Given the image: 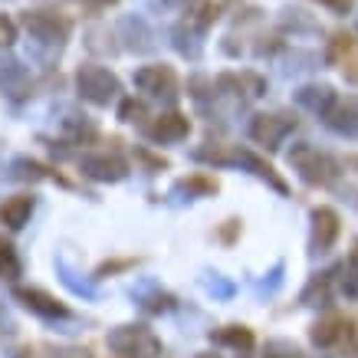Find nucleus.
I'll use <instances>...</instances> for the list:
<instances>
[{"label": "nucleus", "instance_id": "obj_1", "mask_svg": "<svg viewBox=\"0 0 358 358\" xmlns=\"http://www.w3.org/2000/svg\"><path fill=\"white\" fill-rule=\"evenodd\" d=\"M106 348L115 358H162V338L145 322H122L106 332Z\"/></svg>", "mask_w": 358, "mask_h": 358}, {"label": "nucleus", "instance_id": "obj_2", "mask_svg": "<svg viewBox=\"0 0 358 358\" xmlns=\"http://www.w3.org/2000/svg\"><path fill=\"white\" fill-rule=\"evenodd\" d=\"M76 92L83 102L96 106V109H106L115 99H122V79L112 73L109 66L83 63L76 69Z\"/></svg>", "mask_w": 358, "mask_h": 358}, {"label": "nucleus", "instance_id": "obj_3", "mask_svg": "<svg viewBox=\"0 0 358 358\" xmlns=\"http://www.w3.org/2000/svg\"><path fill=\"white\" fill-rule=\"evenodd\" d=\"M289 158V164H293V171L303 178L306 185L313 187H326L332 185L338 178V164L332 155L319 152L315 145H309V141H299V145H293V152L286 155Z\"/></svg>", "mask_w": 358, "mask_h": 358}, {"label": "nucleus", "instance_id": "obj_4", "mask_svg": "<svg viewBox=\"0 0 358 358\" xmlns=\"http://www.w3.org/2000/svg\"><path fill=\"white\" fill-rule=\"evenodd\" d=\"M20 23L30 33V40H36L40 46H53V50H63L73 33V23L56 10H23Z\"/></svg>", "mask_w": 358, "mask_h": 358}, {"label": "nucleus", "instance_id": "obj_5", "mask_svg": "<svg viewBox=\"0 0 358 358\" xmlns=\"http://www.w3.org/2000/svg\"><path fill=\"white\" fill-rule=\"evenodd\" d=\"M131 83H135V89L145 99H155V102H164V106L178 102V76H174L171 66H164V63L141 66V69H135Z\"/></svg>", "mask_w": 358, "mask_h": 358}, {"label": "nucleus", "instance_id": "obj_6", "mask_svg": "<svg viewBox=\"0 0 358 358\" xmlns=\"http://www.w3.org/2000/svg\"><path fill=\"white\" fill-rule=\"evenodd\" d=\"M13 303H20L27 313L43 319V322H69L73 319V309L40 286H13Z\"/></svg>", "mask_w": 358, "mask_h": 358}, {"label": "nucleus", "instance_id": "obj_7", "mask_svg": "<svg viewBox=\"0 0 358 358\" xmlns=\"http://www.w3.org/2000/svg\"><path fill=\"white\" fill-rule=\"evenodd\" d=\"M79 174L96 185H119L129 178V162L115 152H86L79 158Z\"/></svg>", "mask_w": 358, "mask_h": 358}, {"label": "nucleus", "instance_id": "obj_8", "mask_svg": "<svg viewBox=\"0 0 358 358\" xmlns=\"http://www.w3.org/2000/svg\"><path fill=\"white\" fill-rule=\"evenodd\" d=\"M289 131H296V119L293 115H280V112H273V115L263 112V115H253V122H250V138L257 145H263L266 152L282 148V141H286Z\"/></svg>", "mask_w": 358, "mask_h": 358}, {"label": "nucleus", "instance_id": "obj_9", "mask_svg": "<svg viewBox=\"0 0 358 358\" xmlns=\"http://www.w3.org/2000/svg\"><path fill=\"white\" fill-rule=\"evenodd\" d=\"M141 135L152 145H178V141H185L191 135V119L185 112H174V109L162 112V115H155V122L141 125Z\"/></svg>", "mask_w": 358, "mask_h": 358}, {"label": "nucleus", "instance_id": "obj_10", "mask_svg": "<svg viewBox=\"0 0 358 358\" xmlns=\"http://www.w3.org/2000/svg\"><path fill=\"white\" fill-rule=\"evenodd\" d=\"M230 164H237V168H243V171H250L253 178H260V181H266V185L276 191V194H289V185L280 178V171L273 168L266 158H260L257 152H250V148H234L230 152Z\"/></svg>", "mask_w": 358, "mask_h": 358}, {"label": "nucleus", "instance_id": "obj_11", "mask_svg": "<svg viewBox=\"0 0 358 358\" xmlns=\"http://www.w3.org/2000/svg\"><path fill=\"white\" fill-rule=\"evenodd\" d=\"M131 299H135V306H138L145 315H164V313H174V309H178V296L155 280L138 282V286L131 289Z\"/></svg>", "mask_w": 358, "mask_h": 358}, {"label": "nucleus", "instance_id": "obj_12", "mask_svg": "<svg viewBox=\"0 0 358 358\" xmlns=\"http://www.w3.org/2000/svg\"><path fill=\"white\" fill-rule=\"evenodd\" d=\"M313 234H309V243H313V253H329L336 247L338 234H342V220L332 207H313Z\"/></svg>", "mask_w": 358, "mask_h": 358}, {"label": "nucleus", "instance_id": "obj_13", "mask_svg": "<svg viewBox=\"0 0 358 358\" xmlns=\"http://www.w3.org/2000/svg\"><path fill=\"white\" fill-rule=\"evenodd\" d=\"M33 79H30V69L17 59V56H0V92L10 96L13 102L33 96Z\"/></svg>", "mask_w": 358, "mask_h": 358}, {"label": "nucleus", "instance_id": "obj_14", "mask_svg": "<svg viewBox=\"0 0 358 358\" xmlns=\"http://www.w3.org/2000/svg\"><path fill=\"white\" fill-rule=\"evenodd\" d=\"M220 191L217 178L214 174H204V171H194V174H185V178H178L171 185V201L178 204H187V201H201V197H214Z\"/></svg>", "mask_w": 358, "mask_h": 358}, {"label": "nucleus", "instance_id": "obj_15", "mask_svg": "<svg viewBox=\"0 0 358 358\" xmlns=\"http://www.w3.org/2000/svg\"><path fill=\"white\" fill-rule=\"evenodd\" d=\"M115 36H119L122 46L135 56H145L155 50V33H152V27L145 23V17H122Z\"/></svg>", "mask_w": 358, "mask_h": 358}, {"label": "nucleus", "instance_id": "obj_16", "mask_svg": "<svg viewBox=\"0 0 358 358\" xmlns=\"http://www.w3.org/2000/svg\"><path fill=\"white\" fill-rule=\"evenodd\" d=\"M10 178L13 181H27V185H40V181H56V185L69 187V181H66L59 171H53L50 164L36 162V158H30V155H17L10 162Z\"/></svg>", "mask_w": 358, "mask_h": 358}, {"label": "nucleus", "instance_id": "obj_17", "mask_svg": "<svg viewBox=\"0 0 358 358\" xmlns=\"http://www.w3.org/2000/svg\"><path fill=\"white\" fill-rule=\"evenodd\" d=\"M329 129L336 131V135H358V96H345V99H336L332 102V109L322 115Z\"/></svg>", "mask_w": 358, "mask_h": 358}, {"label": "nucleus", "instance_id": "obj_18", "mask_svg": "<svg viewBox=\"0 0 358 358\" xmlns=\"http://www.w3.org/2000/svg\"><path fill=\"white\" fill-rule=\"evenodd\" d=\"M33 210H36V197L33 194H10L0 201V224L7 230H23L27 224H30Z\"/></svg>", "mask_w": 358, "mask_h": 358}, {"label": "nucleus", "instance_id": "obj_19", "mask_svg": "<svg viewBox=\"0 0 358 358\" xmlns=\"http://www.w3.org/2000/svg\"><path fill=\"white\" fill-rule=\"evenodd\" d=\"M217 89L230 92V96H243V99H260L266 92V83L257 73H220L217 76Z\"/></svg>", "mask_w": 358, "mask_h": 358}, {"label": "nucleus", "instance_id": "obj_20", "mask_svg": "<svg viewBox=\"0 0 358 358\" xmlns=\"http://www.w3.org/2000/svg\"><path fill=\"white\" fill-rule=\"evenodd\" d=\"M345 329H348V322L342 319V315L326 313L313 329H309V338H313V345H319V348H336V345H342Z\"/></svg>", "mask_w": 358, "mask_h": 358}, {"label": "nucleus", "instance_id": "obj_21", "mask_svg": "<svg viewBox=\"0 0 358 358\" xmlns=\"http://www.w3.org/2000/svg\"><path fill=\"white\" fill-rule=\"evenodd\" d=\"M293 99H296V106H299V109L313 112V115H326L338 96H336V89L332 86H319V83H313V86L296 89Z\"/></svg>", "mask_w": 358, "mask_h": 358}, {"label": "nucleus", "instance_id": "obj_22", "mask_svg": "<svg viewBox=\"0 0 358 358\" xmlns=\"http://www.w3.org/2000/svg\"><path fill=\"white\" fill-rule=\"evenodd\" d=\"M59 129H63V138L69 145H92L99 138L96 122L86 119L83 112H66V119H59Z\"/></svg>", "mask_w": 358, "mask_h": 358}, {"label": "nucleus", "instance_id": "obj_23", "mask_svg": "<svg viewBox=\"0 0 358 358\" xmlns=\"http://www.w3.org/2000/svg\"><path fill=\"white\" fill-rule=\"evenodd\" d=\"M207 338L214 342V345L220 348H234V352H250L253 348V332H250L247 326H224V329H210L207 332Z\"/></svg>", "mask_w": 358, "mask_h": 358}, {"label": "nucleus", "instance_id": "obj_24", "mask_svg": "<svg viewBox=\"0 0 358 358\" xmlns=\"http://www.w3.org/2000/svg\"><path fill=\"white\" fill-rule=\"evenodd\" d=\"M201 33H204V30H197V27H191L187 20H181L171 30L174 50L185 56V59H201V50H204V43H201Z\"/></svg>", "mask_w": 358, "mask_h": 358}, {"label": "nucleus", "instance_id": "obj_25", "mask_svg": "<svg viewBox=\"0 0 358 358\" xmlns=\"http://www.w3.org/2000/svg\"><path fill=\"white\" fill-rule=\"evenodd\" d=\"M332 276H336V270L313 273L309 282H306V289L299 293V303L303 306H329V299H332Z\"/></svg>", "mask_w": 358, "mask_h": 358}, {"label": "nucleus", "instance_id": "obj_26", "mask_svg": "<svg viewBox=\"0 0 358 358\" xmlns=\"http://www.w3.org/2000/svg\"><path fill=\"white\" fill-rule=\"evenodd\" d=\"M56 276H59V282H63L66 289L73 296H83V299H96L99 296V289H96V282H89V280H79V273L69 266V263L59 257L56 260Z\"/></svg>", "mask_w": 358, "mask_h": 358}, {"label": "nucleus", "instance_id": "obj_27", "mask_svg": "<svg viewBox=\"0 0 358 358\" xmlns=\"http://www.w3.org/2000/svg\"><path fill=\"white\" fill-rule=\"evenodd\" d=\"M23 276V260L7 237H0V282H17Z\"/></svg>", "mask_w": 358, "mask_h": 358}, {"label": "nucleus", "instance_id": "obj_28", "mask_svg": "<svg viewBox=\"0 0 358 358\" xmlns=\"http://www.w3.org/2000/svg\"><path fill=\"white\" fill-rule=\"evenodd\" d=\"M217 17H220L217 0H194V3L185 10V20L191 23V27H197V30H207Z\"/></svg>", "mask_w": 358, "mask_h": 358}, {"label": "nucleus", "instance_id": "obj_29", "mask_svg": "<svg viewBox=\"0 0 358 358\" xmlns=\"http://www.w3.org/2000/svg\"><path fill=\"white\" fill-rule=\"evenodd\" d=\"M148 119V109H145V102L135 96H122L119 99V122L122 125H145Z\"/></svg>", "mask_w": 358, "mask_h": 358}, {"label": "nucleus", "instance_id": "obj_30", "mask_svg": "<svg viewBox=\"0 0 358 358\" xmlns=\"http://www.w3.org/2000/svg\"><path fill=\"white\" fill-rule=\"evenodd\" d=\"M138 266V260L135 257H112V260H102L92 270V280H109V276H119V273H129V270H135Z\"/></svg>", "mask_w": 358, "mask_h": 358}, {"label": "nucleus", "instance_id": "obj_31", "mask_svg": "<svg viewBox=\"0 0 358 358\" xmlns=\"http://www.w3.org/2000/svg\"><path fill=\"white\" fill-rule=\"evenodd\" d=\"M187 96L194 99L197 106H204L207 99H214V96H217V79L191 76V79H187Z\"/></svg>", "mask_w": 358, "mask_h": 358}, {"label": "nucleus", "instance_id": "obj_32", "mask_svg": "<svg viewBox=\"0 0 358 358\" xmlns=\"http://www.w3.org/2000/svg\"><path fill=\"white\" fill-rule=\"evenodd\" d=\"M263 358H303V352H299V345L289 342V338H266Z\"/></svg>", "mask_w": 358, "mask_h": 358}, {"label": "nucleus", "instance_id": "obj_33", "mask_svg": "<svg viewBox=\"0 0 358 358\" xmlns=\"http://www.w3.org/2000/svg\"><path fill=\"white\" fill-rule=\"evenodd\" d=\"M204 289L214 296V299H230V296L237 293V286H234L230 280H224L220 273H207V276H204Z\"/></svg>", "mask_w": 358, "mask_h": 358}, {"label": "nucleus", "instance_id": "obj_34", "mask_svg": "<svg viewBox=\"0 0 358 358\" xmlns=\"http://www.w3.org/2000/svg\"><path fill=\"white\" fill-rule=\"evenodd\" d=\"M135 162L145 168V174H158V171H168V158L162 155H152L145 145H135Z\"/></svg>", "mask_w": 358, "mask_h": 358}, {"label": "nucleus", "instance_id": "obj_35", "mask_svg": "<svg viewBox=\"0 0 358 358\" xmlns=\"http://www.w3.org/2000/svg\"><path fill=\"white\" fill-rule=\"evenodd\" d=\"M46 355L50 358H92V352L79 345H46Z\"/></svg>", "mask_w": 358, "mask_h": 358}, {"label": "nucleus", "instance_id": "obj_36", "mask_svg": "<svg viewBox=\"0 0 358 358\" xmlns=\"http://www.w3.org/2000/svg\"><path fill=\"white\" fill-rule=\"evenodd\" d=\"M240 237V220L237 217H230V220H224V227L217 230V240L224 243V247H234V240Z\"/></svg>", "mask_w": 358, "mask_h": 358}, {"label": "nucleus", "instance_id": "obj_37", "mask_svg": "<svg viewBox=\"0 0 358 358\" xmlns=\"http://www.w3.org/2000/svg\"><path fill=\"white\" fill-rule=\"evenodd\" d=\"M13 40H17V23L0 13V46H10Z\"/></svg>", "mask_w": 358, "mask_h": 358}, {"label": "nucleus", "instance_id": "obj_38", "mask_svg": "<svg viewBox=\"0 0 358 358\" xmlns=\"http://www.w3.org/2000/svg\"><path fill=\"white\" fill-rule=\"evenodd\" d=\"M329 10H336V13H348L352 7H355V0H322Z\"/></svg>", "mask_w": 358, "mask_h": 358}, {"label": "nucleus", "instance_id": "obj_39", "mask_svg": "<svg viewBox=\"0 0 358 358\" xmlns=\"http://www.w3.org/2000/svg\"><path fill=\"white\" fill-rule=\"evenodd\" d=\"M348 270L355 273V280H358V240L352 243V253H348Z\"/></svg>", "mask_w": 358, "mask_h": 358}, {"label": "nucleus", "instance_id": "obj_40", "mask_svg": "<svg viewBox=\"0 0 358 358\" xmlns=\"http://www.w3.org/2000/svg\"><path fill=\"white\" fill-rule=\"evenodd\" d=\"M83 3H89V7H96V10H102V7H115L119 0H83Z\"/></svg>", "mask_w": 358, "mask_h": 358}, {"label": "nucleus", "instance_id": "obj_41", "mask_svg": "<svg viewBox=\"0 0 358 358\" xmlns=\"http://www.w3.org/2000/svg\"><path fill=\"white\" fill-rule=\"evenodd\" d=\"M13 358H33V352H30V348H17V352H13Z\"/></svg>", "mask_w": 358, "mask_h": 358}, {"label": "nucleus", "instance_id": "obj_42", "mask_svg": "<svg viewBox=\"0 0 358 358\" xmlns=\"http://www.w3.org/2000/svg\"><path fill=\"white\" fill-rule=\"evenodd\" d=\"M0 326H7V329H10V332H13V322H10V319H7V315H3V313H0Z\"/></svg>", "mask_w": 358, "mask_h": 358}, {"label": "nucleus", "instance_id": "obj_43", "mask_svg": "<svg viewBox=\"0 0 358 358\" xmlns=\"http://www.w3.org/2000/svg\"><path fill=\"white\" fill-rule=\"evenodd\" d=\"M194 358H220V355H217V352H197Z\"/></svg>", "mask_w": 358, "mask_h": 358}, {"label": "nucleus", "instance_id": "obj_44", "mask_svg": "<svg viewBox=\"0 0 358 358\" xmlns=\"http://www.w3.org/2000/svg\"><path fill=\"white\" fill-rule=\"evenodd\" d=\"M240 358H250V355H247V352H243V355H240Z\"/></svg>", "mask_w": 358, "mask_h": 358}]
</instances>
